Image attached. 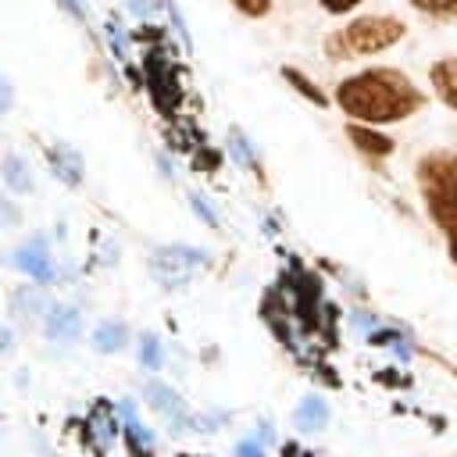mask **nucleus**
Here are the masks:
<instances>
[{
	"mask_svg": "<svg viewBox=\"0 0 457 457\" xmlns=\"http://www.w3.org/2000/svg\"><path fill=\"white\" fill-rule=\"evenodd\" d=\"M0 225H7V228H18L21 225V211L11 200H0Z\"/></svg>",
	"mask_w": 457,
	"mask_h": 457,
	"instance_id": "obj_23",
	"label": "nucleus"
},
{
	"mask_svg": "<svg viewBox=\"0 0 457 457\" xmlns=\"http://www.w3.org/2000/svg\"><path fill=\"white\" fill-rule=\"evenodd\" d=\"M46 157H50V168H54V175L64 182V186H82V175H86V168H82V157H79V150L75 146H68V143H50L46 146Z\"/></svg>",
	"mask_w": 457,
	"mask_h": 457,
	"instance_id": "obj_10",
	"label": "nucleus"
},
{
	"mask_svg": "<svg viewBox=\"0 0 457 457\" xmlns=\"http://www.w3.org/2000/svg\"><path fill=\"white\" fill-rule=\"evenodd\" d=\"M89 343H93V350H96V353H121V350L129 346V325H125V321L107 318V321H100V325L93 328Z\"/></svg>",
	"mask_w": 457,
	"mask_h": 457,
	"instance_id": "obj_11",
	"label": "nucleus"
},
{
	"mask_svg": "<svg viewBox=\"0 0 457 457\" xmlns=\"http://www.w3.org/2000/svg\"><path fill=\"white\" fill-rule=\"evenodd\" d=\"M414 186L428 221L450 236L457 228V150L436 146L414 161Z\"/></svg>",
	"mask_w": 457,
	"mask_h": 457,
	"instance_id": "obj_2",
	"label": "nucleus"
},
{
	"mask_svg": "<svg viewBox=\"0 0 457 457\" xmlns=\"http://www.w3.org/2000/svg\"><path fill=\"white\" fill-rule=\"evenodd\" d=\"M14 268L25 271V275H29L32 282H39V286L54 282V257H50L46 239H43V236H32L25 246H18V250H14Z\"/></svg>",
	"mask_w": 457,
	"mask_h": 457,
	"instance_id": "obj_6",
	"label": "nucleus"
},
{
	"mask_svg": "<svg viewBox=\"0 0 457 457\" xmlns=\"http://www.w3.org/2000/svg\"><path fill=\"white\" fill-rule=\"evenodd\" d=\"M161 339L154 336V332H146L143 339H139V364L146 368V371H157L161 368Z\"/></svg>",
	"mask_w": 457,
	"mask_h": 457,
	"instance_id": "obj_19",
	"label": "nucleus"
},
{
	"mask_svg": "<svg viewBox=\"0 0 457 457\" xmlns=\"http://www.w3.org/2000/svg\"><path fill=\"white\" fill-rule=\"evenodd\" d=\"M361 4H364V0H318V7H321L325 14H336V18H343V14H353Z\"/></svg>",
	"mask_w": 457,
	"mask_h": 457,
	"instance_id": "obj_22",
	"label": "nucleus"
},
{
	"mask_svg": "<svg viewBox=\"0 0 457 457\" xmlns=\"http://www.w3.org/2000/svg\"><path fill=\"white\" fill-rule=\"evenodd\" d=\"M407 36V21L396 14H357L343 29H332L321 43L328 61H353L393 50Z\"/></svg>",
	"mask_w": 457,
	"mask_h": 457,
	"instance_id": "obj_3",
	"label": "nucleus"
},
{
	"mask_svg": "<svg viewBox=\"0 0 457 457\" xmlns=\"http://www.w3.org/2000/svg\"><path fill=\"white\" fill-rule=\"evenodd\" d=\"M428 86H432L436 100L457 114V54L436 57V61L428 64Z\"/></svg>",
	"mask_w": 457,
	"mask_h": 457,
	"instance_id": "obj_8",
	"label": "nucleus"
},
{
	"mask_svg": "<svg viewBox=\"0 0 457 457\" xmlns=\"http://www.w3.org/2000/svg\"><path fill=\"white\" fill-rule=\"evenodd\" d=\"M7 350H11V332L0 328V353H7Z\"/></svg>",
	"mask_w": 457,
	"mask_h": 457,
	"instance_id": "obj_28",
	"label": "nucleus"
},
{
	"mask_svg": "<svg viewBox=\"0 0 457 457\" xmlns=\"http://www.w3.org/2000/svg\"><path fill=\"white\" fill-rule=\"evenodd\" d=\"M204 261H207V253L196 250V246H182V243L157 246L154 257H150V271L161 286H182V282H189L193 268H200Z\"/></svg>",
	"mask_w": 457,
	"mask_h": 457,
	"instance_id": "obj_4",
	"label": "nucleus"
},
{
	"mask_svg": "<svg viewBox=\"0 0 457 457\" xmlns=\"http://www.w3.org/2000/svg\"><path fill=\"white\" fill-rule=\"evenodd\" d=\"M157 168H161V175H164V179H171V175H175V171H171V161H168L164 154H157Z\"/></svg>",
	"mask_w": 457,
	"mask_h": 457,
	"instance_id": "obj_27",
	"label": "nucleus"
},
{
	"mask_svg": "<svg viewBox=\"0 0 457 457\" xmlns=\"http://www.w3.org/2000/svg\"><path fill=\"white\" fill-rule=\"evenodd\" d=\"M189 207H193V214H196V218H200V221H204L207 228H214V232L221 228V221H218L214 207L207 204V196H200V193H189Z\"/></svg>",
	"mask_w": 457,
	"mask_h": 457,
	"instance_id": "obj_20",
	"label": "nucleus"
},
{
	"mask_svg": "<svg viewBox=\"0 0 457 457\" xmlns=\"http://www.w3.org/2000/svg\"><path fill=\"white\" fill-rule=\"evenodd\" d=\"M143 400H146V407L157 411L175 432H193V428H196V418L189 414V407L182 403V396H179L168 382L146 378V382H143Z\"/></svg>",
	"mask_w": 457,
	"mask_h": 457,
	"instance_id": "obj_5",
	"label": "nucleus"
},
{
	"mask_svg": "<svg viewBox=\"0 0 457 457\" xmlns=\"http://www.w3.org/2000/svg\"><path fill=\"white\" fill-rule=\"evenodd\" d=\"M278 75H282V79H286V82H289V86H293V89H296L303 100H311L314 107H328V93H325V89H321V86H318L311 75H303L300 68L282 64V68H278Z\"/></svg>",
	"mask_w": 457,
	"mask_h": 457,
	"instance_id": "obj_15",
	"label": "nucleus"
},
{
	"mask_svg": "<svg viewBox=\"0 0 457 457\" xmlns=\"http://www.w3.org/2000/svg\"><path fill=\"white\" fill-rule=\"evenodd\" d=\"M328 403L321 400V396H303L300 403H296V411H293V425L300 428V432H321L325 425H328Z\"/></svg>",
	"mask_w": 457,
	"mask_h": 457,
	"instance_id": "obj_12",
	"label": "nucleus"
},
{
	"mask_svg": "<svg viewBox=\"0 0 457 457\" xmlns=\"http://www.w3.org/2000/svg\"><path fill=\"white\" fill-rule=\"evenodd\" d=\"M332 104L350 121L382 129V125H396V121H407L411 114H418L425 107V93L414 86V79L407 71L389 68V64H371V68L346 75L336 86Z\"/></svg>",
	"mask_w": 457,
	"mask_h": 457,
	"instance_id": "obj_1",
	"label": "nucleus"
},
{
	"mask_svg": "<svg viewBox=\"0 0 457 457\" xmlns=\"http://www.w3.org/2000/svg\"><path fill=\"white\" fill-rule=\"evenodd\" d=\"M421 18L428 21H439V25H450L457 21V0H407Z\"/></svg>",
	"mask_w": 457,
	"mask_h": 457,
	"instance_id": "obj_17",
	"label": "nucleus"
},
{
	"mask_svg": "<svg viewBox=\"0 0 457 457\" xmlns=\"http://www.w3.org/2000/svg\"><path fill=\"white\" fill-rule=\"evenodd\" d=\"M46 311V296H43V289L39 286H18L14 293H11V314L14 318H32V314H43Z\"/></svg>",
	"mask_w": 457,
	"mask_h": 457,
	"instance_id": "obj_16",
	"label": "nucleus"
},
{
	"mask_svg": "<svg viewBox=\"0 0 457 457\" xmlns=\"http://www.w3.org/2000/svg\"><path fill=\"white\" fill-rule=\"evenodd\" d=\"M268 450H264V443L257 439V436H250V439H243L239 446H236V457H264Z\"/></svg>",
	"mask_w": 457,
	"mask_h": 457,
	"instance_id": "obj_24",
	"label": "nucleus"
},
{
	"mask_svg": "<svg viewBox=\"0 0 457 457\" xmlns=\"http://www.w3.org/2000/svg\"><path fill=\"white\" fill-rule=\"evenodd\" d=\"M132 11H136V14H146V11H150V4H146V0H132Z\"/></svg>",
	"mask_w": 457,
	"mask_h": 457,
	"instance_id": "obj_29",
	"label": "nucleus"
},
{
	"mask_svg": "<svg viewBox=\"0 0 457 457\" xmlns=\"http://www.w3.org/2000/svg\"><path fill=\"white\" fill-rule=\"evenodd\" d=\"M446 257H450V264L457 268V228L446 236Z\"/></svg>",
	"mask_w": 457,
	"mask_h": 457,
	"instance_id": "obj_26",
	"label": "nucleus"
},
{
	"mask_svg": "<svg viewBox=\"0 0 457 457\" xmlns=\"http://www.w3.org/2000/svg\"><path fill=\"white\" fill-rule=\"evenodd\" d=\"M11 107H14V86L7 75H0V118L11 114Z\"/></svg>",
	"mask_w": 457,
	"mask_h": 457,
	"instance_id": "obj_25",
	"label": "nucleus"
},
{
	"mask_svg": "<svg viewBox=\"0 0 457 457\" xmlns=\"http://www.w3.org/2000/svg\"><path fill=\"white\" fill-rule=\"evenodd\" d=\"M225 146H228V157H232L239 168H246V171L261 175V157H257L253 143L246 139V132H243L239 125H232V129H228V136H225Z\"/></svg>",
	"mask_w": 457,
	"mask_h": 457,
	"instance_id": "obj_14",
	"label": "nucleus"
},
{
	"mask_svg": "<svg viewBox=\"0 0 457 457\" xmlns=\"http://www.w3.org/2000/svg\"><path fill=\"white\" fill-rule=\"evenodd\" d=\"M43 336L54 343H75L82 336V314L71 303H46L43 311Z\"/></svg>",
	"mask_w": 457,
	"mask_h": 457,
	"instance_id": "obj_7",
	"label": "nucleus"
},
{
	"mask_svg": "<svg viewBox=\"0 0 457 457\" xmlns=\"http://www.w3.org/2000/svg\"><path fill=\"white\" fill-rule=\"evenodd\" d=\"M0 179H4V186H7L14 196L32 193V171H29V161L18 157V154H7V157L0 161Z\"/></svg>",
	"mask_w": 457,
	"mask_h": 457,
	"instance_id": "obj_13",
	"label": "nucleus"
},
{
	"mask_svg": "<svg viewBox=\"0 0 457 457\" xmlns=\"http://www.w3.org/2000/svg\"><path fill=\"white\" fill-rule=\"evenodd\" d=\"M125 439H129V446H132L136 457H150L154 453V432L146 425H139V418L125 421Z\"/></svg>",
	"mask_w": 457,
	"mask_h": 457,
	"instance_id": "obj_18",
	"label": "nucleus"
},
{
	"mask_svg": "<svg viewBox=\"0 0 457 457\" xmlns=\"http://www.w3.org/2000/svg\"><path fill=\"white\" fill-rule=\"evenodd\" d=\"M239 14H246V18H264L268 11H271V0H228Z\"/></svg>",
	"mask_w": 457,
	"mask_h": 457,
	"instance_id": "obj_21",
	"label": "nucleus"
},
{
	"mask_svg": "<svg viewBox=\"0 0 457 457\" xmlns=\"http://www.w3.org/2000/svg\"><path fill=\"white\" fill-rule=\"evenodd\" d=\"M346 139H350L364 157H371V161H382V157H389V154L396 150V143H393L382 129L361 125V121H350V125H346Z\"/></svg>",
	"mask_w": 457,
	"mask_h": 457,
	"instance_id": "obj_9",
	"label": "nucleus"
}]
</instances>
